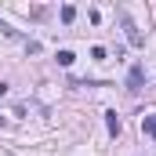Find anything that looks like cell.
Wrapping results in <instances>:
<instances>
[{"label":"cell","mask_w":156,"mask_h":156,"mask_svg":"<svg viewBox=\"0 0 156 156\" xmlns=\"http://www.w3.org/2000/svg\"><path fill=\"white\" fill-rule=\"evenodd\" d=\"M142 83H145V66L138 62V66H131V73H127V91H142Z\"/></svg>","instance_id":"cell-1"},{"label":"cell","mask_w":156,"mask_h":156,"mask_svg":"<svg viewBox=\"0 0 156 156\" xmlns=\"http://www.w3.org/2000/svg\"><path fill=\"white\" fill-rule=\"evenodd\" d=\"M73 58H76L73 51H58V66H73Z\"/></svg>","instance_id":"cell-6"},{"label":"cell","mask_w":156,"mask_h":156,"mask_svg":"<svg viewBox=\"0 0 156 156\" xmlns=\"http://www.w3.org/2000/svg\"><path fill=\"white\" fill-rule=\"evenodd\" d=\"M4 94H7V87H4V83H0V98H4Z\"/></svg>","instance_id":"cell-7"},{"label":"cell","mask_w":156,"mask_h":156,"mask_svg":"<svg viewBox=\"0 0 156 156\" xmlns=\"http://www.w3.org/2000/svg\"><path fill=\"white\" fill-rule=\"evenodd\" d=\"M73 18H76V7L66 4V7H62V22H73Z\"/></svg>","instance_id":"cell-5"},{"label":"cell","mask_w":156,"mask_h":156,"mask_svg":"<svg viewBox=\"0 0 156 156\" xmlns=\"http://www.w3.org/2000/svg\"><path fill=\"white\" fill-rule=\"evenodd\" d=\"M123 29H127V40H131L134 47H142V33L134 29V22H127V18H123Z\"/></svg>","instance_id":"cell-2"},{"label":"cell","mask_w":156,"mask_h":156,"mask_svg":"<svg viewBox=\"0 0 156 156\" xmlns=\"http://www.w3.org/2000/svg\"><path fill=\"white\" fill-rule=\"evenodd\" d=\"M142 131H145L149 138H156V116H145V120H142Z\"/></svg>","instance_id":"cell-4"},{"label":"cell","mask_w":156,"mask_h":156,"mask_svg":"<svg viewBox=\"0 0 156 156\" xmlns=\"http://www.w3.org/2000/svg\"><path fill=\"white\" fill-rule=\"evenodd\" d=\"M105 123H109V134H120V116L116 113H105Z\"/></svg>","instance_id":"cell-3"}]
</instances>
